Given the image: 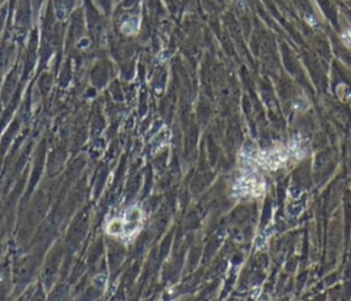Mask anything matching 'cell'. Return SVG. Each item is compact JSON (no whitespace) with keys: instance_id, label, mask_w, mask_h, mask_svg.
<instances>
[{"instance_id":"cell-2","label":"cell","mask_w":351,"mask_h":301,"mask_svg":"<svg viewBox=\"0 0 351 301\" xmlns=\"http://www.w3.org/2000/svg\"><path fill=\"white\" fill-rule=\"evenodd\" d=\"M343 40H344V42H345L349 47H351V29L347 30V31L344 33V35H343Z\"/></svg>"},{"instance_id":"cell-1","label":"cell","mask_w":351,"mask_h":301,"mask_svg":"<svg viewBox=\"0 0 351 301\" xmlns=\"http://www.w3.org/2000/svg\"><path fill=\"white\" fill-rule=\"evenodd\" d=\"M234 191L241 197H259L264 193V183L259 177L248 173L237 182Z\"/></svg>"}]
</instances>
